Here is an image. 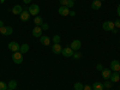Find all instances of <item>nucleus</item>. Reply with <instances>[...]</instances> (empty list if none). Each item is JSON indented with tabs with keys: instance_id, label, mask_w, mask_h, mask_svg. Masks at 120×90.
<instances>
[{
	"instance_id": "nucleus-27",
	"label": "nucleus",
	"mask_w": 120,
	"mask_h": 90,
	"mask_svg": "<svg viewBox=\"0 0 120 90\" xmlns=\"http://www.w3.org/2000/svg\"><path fill=\"white\" fill-rule=\"evenodd\" d=\"M96 70H97V71H102V70H103V65L102 64H97L96 65Z\"/></svg>"
},
{
	"instance_id": "nucleus-11",
	"label": "nucleus",
	"mask_w": 120,
	"mask_h": 90,
	"mask_svg": "<svg viewBox=\"0 0 120 90\" xmlns=\"http://www.w3.org/2000/svg\"><path fill=\"white\" fill-rule=\"evenodd\" d=\"M70 47H71L73 51H78V49L82 47V43H81L79 40H75V41H72V43L70 45Z\"/></svg>"
},
{
	"instance_id": "nucleus-32",
	"label": "nucleus",
	"mask_w": 120,
	"mask_h": 90,
	"mask_svg": "<svg viewBox=\"0 0 120 90\" xmlns=\"http://www.w3.org/2000/svg\"><path fill=\"white\" fill-rule=\"evenodd\" d=\"M83 90H93V88H91V86H89V85H85Z\"/></svg>"
},
{
	"instance_id": "nucleus-6",
	"label": "nucleus",
	"mask_w": 120,
	"mask_h": 90,
	"mask_svg": "<svg viewBox=\"0 0 120 90\" xmlns=\"http://www.w3.org/2000/svg\"><path fill=\"white\" fill-rule=\"evenodd\" d=\"M58 12H59V15H60V16L66 17V16H68V15H70V8H68V7H66V6H60V7H59V10H58Z\"/></svg>"
},
{
	"instance_id": "nucleus-40",
	"label": "nucleus",
	"mask_w": 120,
	"mask_h": 90,
	"mask_svg": "<svg viewBox=\"0 0 120 90\" xmlns=\"http://www.w3.org/2000/svg\"><path fill=\"white\" fill-rule=\"evenodd\" d=\"M6 90H12V89H6Z\"/></svg>"
},
{
	"instance_id": "nucleus-5",
	"label": "nucleus",
	"mask_w": 120,
	"mask_h": 90,
	"mask_svg": "<svg viewBox=\"0 0 120 90\" xmlns=\"http://www.w3.org/2000/svg\"><path fill=\"white\" fill-rule=\"evenodd\" d=\"M0 33L5 36H7V35H11L13 33V29H12V26H1L0 28Z\"/></svg>"
},
{
	"instance_id": "nucleus-28",
	"label": "nucleus",
	"mask_w": 120,
	"mask_h": 90,
	"mask_svg": "<svg viewBox=\"0 0 120 90\" xmlns=\"http://www.w3.org/2000/svg\"><path fill=\"white\" fill-rule=\"evenodd\" d=\"M48 28H49V26H48L47 23H42V24H41V29H42V30H48Z\"/></svg>"
},
{
	"instance_id": "nucleus-23",
	"label": "nucleus",
	"mask_w": 120,
	"mask_h": 90,
	"mask_svg": "<svg viewBox=\"0 0 120 90\" xmlns=\"http://www.w3.org/2000/svg\"><path fill=\"white\" fill-rule=\"evenodd\" d=\"M83 89H84V85L81 82H77L75 84V90H83Z\"/></svg>"
},
{
	"instance_id": "nucleus-44",
	"label": "nucleus",
	"mask_w": 120,
	"mask_h": 90,
	"mask_svg": "<svg viewBox=\"0 0 120 90\" xmlns=\"http://www.w3.org/2000/svg\"><path fill=\"white\" fill-rule=\"evenodd\" d=\"M119 90H120V88H119Z\"/></svg>"
},
{
	"instance_id": "nucleus-33",
	"label": "nucleus",
	"mask_w": 120,
	"mask_h": 90,
	"mask_svg": "<svg viewBox=\"0 0 120 90\" xmlns=\"http://www.w3.org/2000/svg\"><path fill=\"white\" fill-rule=\"evenodd\" d=\"M70 16H71V17L76 16V12H75V11H70Z\"/></svg>"
},
{
	"instance_id": "nucleus-35",
	"label": "nucleus",
	"mask_w": 120,
	"mask_h": 90,
	"mask_svg": "<svg viewBox=\"0 0 120 90\" xmlns=\"http://www.w3.org/2000/svg\"><path fill=\"white\" fill-rule=\"evenodd\" d=\"M112 33H114V34H116V33H118V29H116V28H114V29L112 30Z\"/></svg>"
},
{
	"instance_id": "nucleus-39",
	"label": "nucleus",
	"mask_w": 120,
	"mask_h": 90,
	"mask_svg": "<svg viewBox=\"0 0 120 90\" xmlns=\"http://www.w3.org/2000/svg\"><path fill=\"white\" fill-rule=\"evenodd\" d=\"M100 1H101V3H102V1H105V0H100Z\"/></svg>"
},
{
	"instance_id": "nucleus-34",
	"label": "nucleus",
	"mask_w": 120,
	"mask_h": 90,
	"mask_svg": "<svg viewBox=\"0 0 120 90\" xmlns=\"http://www.w3.org/2000/svg\"><path fill=\"white\" fill-rule=\"evenodd\" d=\"M116 11H118V16L120 17V4L118 5V10H116Z\"/></svg>"
},
{
	"instance_id": "nucleus-16",
	"label": "nucleus",
	"mask_w": 120,
	"mask_h": 90,
	"mask_svg": "<svg viewBox=\"0 0 120 90\" xmlns=\"http://www.w3.org/2000/svg\"><path fill=\"white\" fill-rule=\"evenodd\" d=\"M23 11V7L21 5H16L15 7H12V13L13 15H21Z\"/></svg>"
},
{
	"instance_id": "nucleus-37",
	"label": "nucleus",
	"mask_w": 120,
	"mask_h": 90,
	"mask_svg": "<svg viewBox=\"0 0 120 90\" xmlns=\"http://www.w3.org/2000/svg\"><path fill=\"white\" fill-rule=\"evenodd\" d=\"M1 26H4V22H3V21H0V28H1Z\"/></svg>"
},
{
	"instance_id": "nucleus-18",
	"label": "nucleus",
	"mask_w": 120,
	"mask_h": 90,
	"mask_svg": "<svg viewBox=\"0 0 120 90\" xmlns=\"http://www.w3.org/2000/svg\"><path fill=\"white\" fill-rule=\"evenodd\" d=\"M91 88H93V90H103V89H105V88H103V84L100 83V82H95Z\"/></svg>"
},
{
	"instance_id": "nucleus-26",
	"label": "nucleus",
	"mask_w": 120,
	"mask_h": 90,
	"mask_svg": "<svg viewBox=\"0 0 120 90\" xmlns=\"http://www.w3.org/2000/svg\"><path fill=\"white\" fill-rule=\"evenodd\" d=\"M81 56H82V54L79 53V52H76V53H73V55H72L73 59H81Z\"/></svg>"
},
{
	"instance_id": "nucleus-25",
	"label": "nucleus",
	"mask_w": 120,
	"mask_h": 90,
	"mask_svg": "<svg viewBox=\"0 0 120 90\" xmlns=\"http://www.w3.org/2000/svg\"><path fill=\"white\" fill-rule=\"evenodd\" d=\"M7 89V84L4 82H0V90H6Z\"/></svg>"
},
{
	"instance_id": "nucleus-15",
	"label": "nucleus",
	"mask_w": 120,
	"mask_h": 90,
	"mask_svg": "<svg viewBox=\"0 0 120 90\" xmlns=\"http://www.w3.org/2000/svg\"><path fill=\"white\" fill-rule=\"evenodd\" d=\"M109 81H111L112 83H116V82H119V81H120V75H119L118 72H113V73L111 75V78H109Z\"/></svg>"
},
{
	"instance_id": "nucleus-30",
	"label": "nucleus",
	"mask_w": 120,
	"mask_h": 90,
	"mask_svg": "<svg viewBox=\"0 0 120 90\" xmlns=\"http://www.w3.org/2000/svg\"><path fill=\"white\" fill-rule=\"evenodd\" d=\"M67 3H68V0H60V5L61 6H67Z\"/></svg>"
},
{
	"instance_id": "nucleus-12",
	"label": "nucleus",
	"mask_w": 120,
	"mask_h": 90,
	"mask_svg": "<svg viewBox=\"0 0 120 90\" xmlns=\"http://www.w3.org/2000/svg\"><path fill=\"white\" fill-rule=\"evenodd\" d=\"M40 41H41V45H43V46L51 45V38H49L48 36H45V35H42L41 37H40Z\"/></svg>"
},
{
	"instance_id": "nucleus-29",
	"label": "nucleus",
	"mask_w": 120,
	"mask_h": 90,
	"mask_svg": "<svg viewBox=\"0 0 120 90\" xmlns=\"http://www.w3.org/2000/svg\"><path fill=\"white\" fill-rule=\"evenodd\" d=\"M114 25H115V28H116V29H119V28H120V18H119V19H116V21L114 22Z\"/></svg>"
},
{
	"instance_id": "nucleus-2",
	"label": "nucleus",
	"mask_w": 120,
	"mask_h": 90,
	"mask_svg": "<svg viewBox=\"0 0 120 90\" xmlns=\"http://www.w3.org/2000/svg\"><path fill=\"white\" fill-rule=\"evenodd\" d=\"M28 11H29V13L31 16H38V13H40V6L36 5V4H31V6L28 8Z\"/></svg>"
},
{
	"instance_id": "nucleus-21",
	"label": "nucleus",
	"mask_w": 120,
	"mask_h": 90,
	"mask_svg": "<svg viewBox=\"0 0 120 90\" xmlns=\"http://www.w3.org/2000/svg\"><path fill=\"white\" fill-rule=\"evenodd\" d=\"M112 86H113V83H112L111 81H109V79H106V82L103 83V88H105V89H108V90H109V89H111Z\"/></svg>"
},
{
	"instance_id": "nucleus-8",
	"label": "nucleus",
	"mask_w": 120,
	"mask_h": 90,
	"mask_svg": "<svg viewBox=\"0 0 120 90\" xmlns=\"http://www.w3.org/2000/svg\"><path fill=\"white\" fill-rule=\"evenodd\" d=\"M42 31H43V30L41 29V26H35V28L33 29L31 34H33V36H35V37H41V36H42Z\"/></svg>"
},
{
	"instance_id": "nucleus-19",
	"label": "nucleus",
	"mask_w": 120,
	"mask_h": 90,
	"mask_svg": "<svg viewBox=\"0 0 120 90\" xmlns=\"http://www.w3.org/2000/svg\"><path fill=\"white\" fill-rule=\"evenodd\" d=\"M19 52H21L22 54L28 53V52H29V45H26V43L22 45V46H21V48H19Z\"/></svg>"
},
{
	"instance_id": "nucleus-31",
	"label": "nucleus",
	"mask_w": 120,
	"mask_h": 90,
	"mask_svg": "<svg viewBox=\"0 0 120 90\" xmlns=\"http://www.w3.org/2000/svg\"><path fill=\"white\" fill-rule=\"evenodd\" d=\"M73 5H75V3L72 1V0H68V3H67V6H66V7H73Z\"/></svg>"
},
{
	"instance_id": "nucleus-20",
	"label": "nucleus",
	"mask_w": 120,
	"mask_h": 90,
	"mask_svg": "<svg viewBox=\"0 0 120 90\" xmlns=\"http://www.w3.org/2000/svg\"><path fill=\"white\" fill-rule=\"evenodd\" d=\"M34 23L38 26H41V24L43 23V19H42V17H40V16H37V17H35V19H34Z\"/></svg>"
},
{
	"instance_id": "nucleus-9",
	"label": "nucleus",
	"mask_w": 120,
	"mask_h": 90,
	"mask_svg": "<svg viewBox=\"0 0 120 90\" xmlns=\"http://www.w3.org/2000/svg\"><path fill=\"white\" fill-rule=\"evenodd\" d=\"M19 48H21V46H19L17 42H10L8 43V49H10V51H12L13 53L15 52H19Z\"/></svg>"
},
{
	"instance_id": "nucleus-1",
	"label": "nucleus",
	"mask_w": 120,
	"mask_h": 90,
	"mask_svg": "<svg viewBox=\"0 0 120 90\" xmlns=\"http://www.w3.org/2000/svg\"><path fill=\"white\" fill-rule=\"evenodd\" d=\"M12 61L15 64H22L23 63V55L21 52H15L12 55Z\"/></svg>"
},
{
	"instance_id": "nucleus-10",
	"label": "nucleus",
	"mask_w": 120,
	"mask_h": 90,
	"mask_svg": "<svg viewBox=\"0 0 120 90\" xmlns=\"http://www.w3.org/2000/svg\"><path fill=\"white\" fill-rule=\"evenodd\" d=\"M61 51H63V47L60 46V43H54L52 46V52L54 54H60V53H61Z\"/></svg>"
},
{
	"instance_id": "nucleus-42",
	"label": "nucleus",
	"mask_w": 120,
	"mask_h": 90,
	"mask_svg": "<svg viewBox=\"0 0 120 90\" xmlns=\"http://www.w3.org/2000/svg\"><path fill=\"white\" fill-rule=\"evenodd\" d=\"M72 1H75V0H72Z\"/></svg>"
},
{
	"instance_id": "nucleus-13",
	"label": "nucleus",
	"mask_w": 120,
	"mask_h": 90,
	"mask_svg": "<svg viewBox=\"0 0 120 90\" xmlns=\"http://www.w3.org/2000/svg\"><path fill=\"white\" fill-rule=\"evenodd\" d=\"M101 72H102V77L105 79H109V78H111V75H112V70L111 68H103Z\"/></svg>"
},
{
	"instance_id": "nucleus-7",
	"label": "nucleus",
	"mask_w": 120,
	"mask_h": 90,
	"mask_svg": "<svg viewBox=\"0 0 120 90\" xmlns=\"http://www.w3.org/2000/svg\"><path fill=\"white\" fill-rule=\"evenodd\" d=\"M109 68L114 72H118L120 70V63L118 61V60H113V61L111 63V65H109Z\"/></svg>"
},
{
	"instance_id": "nucleus-4",
	"label": "nucleus",
	"mask_w": 120,
	"mask_h": 90,
	"mask_svg": "<svg viewBox=\"0 0 120 90\" xmlns=\"http://www.w3.org/2000/svg\"><path fill=\"white\" fill-rule=\"evenodd\" d=\"M75 53V51L71 48V47H65L63 48V51H61V54L65 56V58H70V56H72Z\"/></svg>"
},
{
	"instance_id": "nucleus-36",
	"label": "nucleus",
	"mask_w": 120,
	"mask_h": 90,
	"mask_svg": "<svg viewBox=\"0 0 120 90\" xmlns=\"http://www.w3.org/2000/svg\"><path fill=\"white\" fill-rule=\"evenodd\" d=\"M24 1V4H30V1H31V0H23Z\"/></svg>"
},
{
	"instance_id": "nucleus-38",
	"label": "nucleus",
	"mask_w": 120,
	"mask_h": 90,
	"mask_svg": "<svg viewBox=\"0 0 120 90\" xmlns=\"http://www.w3.org/2000/svg\"><path fill=\"white\" fill-rule=\"evenodd\" d=\"M118 73H119V75H120V70H119V71H118Z\"/></svg>"
},
{
	"instance_id": "nucleus-3",
	"label": "nucleus",
	"mask_w": 120,
	"mask_h": 90,
	"mask_svg": "<svg viewBox=\"0 0 120 90\" xmlns=\"http://www.w3.org/2000/svg\"><path fill=\"white\" fill-rule=\"evenodd\" d=\"M102 28H103L105 31H112V30L115 28V25H114V22H112V21H106L102 24Z\"/></svg>"
},
{
	"instance_id": "nucleus-43",
	"label": "nucleus",
	"mask_w": 120,
	"mask_h": 90,
	"mask_svg": "<svg viewBox=\"0 0 120 90\" xmlns=\"http://www.w3.org/2000/svg\"><path fill=\"white\" fill-rule=\"evenodd\" d=\"M119 42H120V40H119Z\"/></svg>"
},
{
	"instance_id": "nucleus-14",
	"label": "nucleus",
	"mask_w": 120,
	"mask_h": 90,
	"mask_svg": "<svg viewBox=\"0 0 120 90\" xmlns=\"http://www.w3.org/2000/svg\"><path fill=\"white\" fill-rule=\"evenodd\" d=\"M21 16V21H23V22H26L28 19H29V17H30V13H29V11L28 10H23L22 11V13L19 15Z\"/></svg>"
},
{
	"instance_id": "nucleus-22",
	"label": "nucleus",
	"mask_w": 120,
	"mask_h": 90,
	"mask_svg": "<svg viewBox=\"0 0 120 90\" xmlns=\"http://www.w3.org/2000/svg\"><path fill=\"white\" fill-rule=\"evenodd\" d=\"M16 86H17V82L16 81H10L8 84H7V88L8 89H12V90H15Z\"/></svg>"
},
{
	"instance_id": "nucleus-24",
	"label": "nucleus",
	"mask_w": 120,
	"mask_h": 90,
	"mask_svg": "<svg viewBox=\"0 0 120 90\" xmlns=\"http://www.w3.org/2000/svg\"><path fill=\"white\" fill-rule=\"evenodd\" d=\"M60 40H61V37L59 35H54L53 36V43H60Z\"/></svg>"
},
{
	"instance_id": "nucleus-41",
	"label": "nucleus",
	"mask_w": 120,
	"mask_h": 90,
	"mask_svg": "<svg viewBox=\"0 0 120 90\" xmlns=\"http://www.w3.org/2000/svg\"><path fill=\"white\" fill-rule=\"evenodd\" d=\"M103 90H105V89H103ZM106 90H108V89H106Z\"/></svg>"
},
{
	"instance_id": "nucleus-17",
	"label": "nucleus",
	"mask_w": 120,
	"mask_h": 90,
	"mask_svg": "<svg viewBox=\"0 0 120 90\" xmlns=\"http://www.w3.org/2000/svg\"><path fill=\"white\" fill-rule=\"evenodd\" d=\"M102 6V3L100 1V0H94L93 4H91V8L93 10H100Z\"/></svg>"
}]
</instances>
